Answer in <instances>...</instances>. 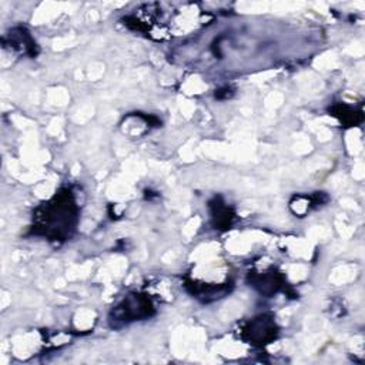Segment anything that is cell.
I'll return each mask as SVG.
<instances>
[{"label": "cell", "mask_w": 365, "mask_h": 365, "mask_svg": "<svg viewBox=\"0 0 365 365\" xmlns=\"http://www.w3.org/2000/svg\"><path fill=\"white\" fill-rule=\"evenodd\" d=\"M38 220L37 228L43 230V235L57 240L68 235L76 220V208L70 192L66 191L64 194H58L48 205H46Z\"/></svg>", "instance_id": "obj_1"}, {"label": "cell", "mask_w": 365, "mask_h": 365, "mask_svg": "<svg viewBox=\"0 0 365 365\" xmlns=\"http://www.w3.org/2000/svg\"><path fill=\"white\" fill-rule=\"evenodd\" d=\"M151 311H153V305L148 298L143 295H133L125 298L124 302L120 307H117L113 321H123V322L135 321L138 318L148 317Z\"/></svg>", "instance_id": "obj_2"}, {"label": "cell", "mask_w": 365, "mask_h": 365, "mask_svg": "<svg viewBox=\"0 0 365 365\" xmlns=\"http://www.w3.org/2000/svg\"><path fill=\"white\" fill-rule=\"evenodd\" d=\"M245 332L248 334V338L254 341L252 344H267L275 335V324L272 318L261 315L250 322Z\"/></svg>", "instance_id": "obj_3"}, {"label": "cell", "mask_w": 365, "mask_h": 365, "mask_svg": "<svg viewBox=\"0 0 365 365\" xmlns=\"http://www.w3.org/2000/svg\"><path fill=\"white\" fill-rule=\"evenodd\" d=\"M252 284L255 288L259 289V292L262 294H274L278 291L279 285H281V281L279 278L269 272V274H262V275H257L252 278Z\"/></svg>", "instance_id": "obj_4"}]
</instances>
